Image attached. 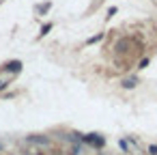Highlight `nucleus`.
<instances>
[{
  "mask_svg": "<svg viewBox=\"0 0 157 155\" xmlns=\"http://www.w3.org/2000/svg\"><path fill=\"white\" fill-rule=\"evenodd\" d=\"M50 28H52V24H45V26L41 28V35H48V30H50Z\"/></svg>",
  "mask_w": 157,
  "mask_h": 155,
  "instance_id": "7",
  "label": "nucleus"
},
{
  "mask_svg": "<svg viewBox=\"0 0 157 155\" xmlns=\"http://www.w3.org/2000/svg\"><path fill=\"white\" fill-rule=\"evenodd\" d=\"M138 84H140V80H138L136 76H131V78H125V80L121 82V86H123V88H127V91H131V88H136Z\"/></svg>",
  "mask_w": 157,
  "mask_h": 155,
  "instance_id": "4",
  "label": "nucleus"
},
{
  "mask_svg": "<svg viewBox=\"0 0 157 155\" xmlns=\"http://www.w3.org/2000/svg\"><path fill=\"white\" fill-rule=\"evenodd\" d=\"M0 149H2V142H0Z\"/></svg>",
  "mask_w": 157,
  "mask_h": 155,
  "instance_id": "10",
  "label": "nucleus"
},
{
  "mask_svg": "<svg viewBox=\"0 0 157 155\" xmlns=\"http://www.w3.org/2000/svg\"><path fill=\"white\" fill-rule=\"evenodd\" d=\"M26 142H33V144H43V146H48L52 140H50V136H43V134H35V136H28L26 138Z\"/></svg>",
  "mask_w": 157,
  "mask_h": 155,
  "instance_id": "2",
  "label": "nucleus"
},
{
  "mask_svg": "<svg viewBox=\"0 0 157 155\" xmlns=\"http://www.w3.org/2000/svg\"><path fill=\"white\" fill-rule=\"evenodd\" d=\"M22 67H24V65H22V60H11V63H7L2 69H5V71H9V73H20V71H22Z\"/></svg>",
  "mask_w": 157,
  "mask_h": 155,
  "instance_id": "3",
  "label": "nucleus"
},
{
  "mask_svg": "<svg viewBox=\"0 0 157 155\" xmlns=\"http://www.w3.org/2000/svg\"><path fill=\"white\" fill-rule=\"evenodd\" d=\"M146 65H148V58H142V60H140V65H138V67H140V69H144V67H146Z\"/></svg>",
  "mask_w": 157,
  "mask_h": 155,
  "instance_id": "8",
  "label": "nucleus"
},
{
  "mask_svg": "<svg viewBox=\"0 0 157 155\" xmlns=\"http://www.w3.org/2000/svg\"><path fill=\"white\" fill-rule=\"evenodd\" d=\"M101 37H103V35H97V37H93V39H88V43H95V41H99Z\"/></svg>",
  "mask_w": 157,
  "mask_h": 155,
  "instance_id": "9",
  "label": "nucleus"
},
{
  "mask_svg": "<svg viewBox=\"0 0 157 155\" xmlns=\"http://www.w3.org/2000/svg\"><path fill=\"white\" fill-rule=\"evenodd\" d=\"M80 142H84V144H88V146L101 151V149L105 146V136H101V134H97V131H93V134H84V136L80 134Z\"/></svg>",
  "mask_w": 157,
  "mask_h": 155,
  "instance_id": "1",
  "label": "nucleus"
},
{
  "mask_svg": "<svg viewBox=\"0 0 157 155\" xmlns=\"http://www.w3.org/2000/svg\"><path fill=\"white\" fill-rule=\"evenodd\" d=\"M118 146H121V151H123V153H129V142H127V140H123V138H121V140H118Z\"/></svg>",
  "mask_w": 157,
  "mask_h": 155,
  "instance_id": "5",
  "label": "nucleus"
},
{
  "mask_svg": "<svg viewBox=\"0 0 157 155\" xmlns=\"http://www.w3.org/2000/svg\"><path fill=\"white\" fill-rule=\"evenodd\" d=\"M148 155H157V144H151L148 146Z\"/></svg>",
  "mask_w": 157,
  "mask_h": 155,
  "instance_id": "6",
  "label": "nucleus"
}]
</instances>
